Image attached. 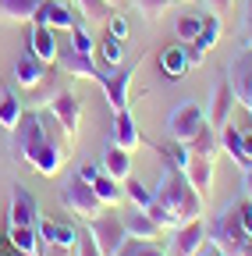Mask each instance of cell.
<instances>
[{"mask_svg":"<svg viewBox=\"0 0 252 256\" xmlns=\"http://www.w3.org/2000/svg\"><path fill=\"white\" fill-rule=\"evenodd\" d=\"M11 150L25 160L28 168L43 178H53L64 168V156L75 150V142L64 136V128L53 121V114L46 110H25L21 121L11 132Z\"/></svg>","mask_w":252,"mask_h":256,"instance_id":"1","label":"cell"},{"mask_svg":"<svg viewBox=\"0 0 252 256\" xmlns=\"http://www.w3.org/2000/svg\"><path fill=\"white\" fill-rule=\"evenodd\" d=\"M153 200L164 203L181 224L203 217V196L188 185V178L181 174V168H174L171 160H164V174H160V182H156V188H153Z\"/></svg>","mask_w":252,"mask_h":256,"instance_id":"2","label":"cell"},{"mask_svg":"<svg viewBox=\"0 0 252 256\" xmlns=\"http://www.w3.org/2000/svg\"><path fill=\"white\" fill-rule=\"evenodd\" d=\"M85 235L92 238V246L100 249V256H117L124 238H128V232H124V220L117 214H100V217H92L85 220Z\"/></svg>","mask_w":252,"mask_h":256,"instance_id":"3","label":"cell"},{"mask_svg":"<svg viewBox=\"0 0 252 256\" xmlns=\"http://www.w3.org/2000/svg\"><path fill=\"white\" fill-rule=\"evenodd\" d=\"M60 206H64L71 217H78V220H92V217H100L107 206L100 203V196L92 192V185L89 182H82L78 174L60 188Z\"/></svg>","mask_w":252,"mask_h":256,"instance_id":"4","label":"cell"},{"mask_svg":"<svg viewBox=\"0 0 252 256\" xmlns=\"http://www.w3.org/2000/svg\"><path fill=\"white\" fill-rule=\"evenodd\" d=\"M203 128H206V110H203L199 104H192V100H181V104L171 110V118H167V132H171L174 142L196 139Z\"/></svg>","mask_w":252,"mask_h":256,"instance_id":"5","label":"cell"},{"mask_svg":"<svg viewBox=\"0 0 252 256\" xmlns=\"http://www.w3.org/2000/svg\"><path fill=\"white\" fill-rule=\"evenodd\" d=\"M235 104H238V96H235V89H231L228 75H220V78L213 82V89H210V104L203 107V110H206V124L213 128V132H220V128L231 121Z\"/></svg>","mask_w":252,"mask_h":256,"instance_id":"6","label":"cell"},{"mask_svg":"<svg viewBox=\"0 0 252 256\" xmlns=\"http://www.w3.org/2000/svg\"><path fill=\"white\" fill-rule=\"evenodd\" d=\"M135 72H139V60H132L128 68H117L114 72H100V89L107 92V100H110V110L117 114V110H128V89H132V78H135Z\"/></svg>","mask_w":252,"mask_h":256,"instance_id":"7","label":"cell"},{"mask_svg":"<svg viewBox=\"0 0 252 256\" xmlns=\"http://www.w3.org/2000/svg\"><path fill=\"white\" fill-rule=\"evenodd\" d=\"M228 82H231V89H235V96H238V104L245 107V114L252 118V46H245L242 54H235L231 57V64H228Z\"/></svg>","mask_w":252,"mask_h":256,"instance_id":"8","label":"cell"},{"mask_svg":"<svg viewBox=\"0 0 252 256\" xmlns=\"http://www.w3.org/2000/svg\"><path fill=\"white\" fill-rule=\"evenodd\" d=\"M206 242H210V228L203 224V217L199 220H185L171 235V256H199Z\"/></svg>","mask_w":252,"mask_h":256,"instance_id":"9","label":"cell"},{"mask_svg":"<svg viewBox=\"0 0 252 256\" xmlns=\"http://www.w3.org/2000/svg\"><path fill=\"white\" fill-rule=\"evenodd\" d=\"M46 110L53 114V121H57L60 128H64V136L75 142V139H78V128H82V104L75 100L68 89H60L53 100L46 104Z\"/></svg>","mask_w":252,"mask_h":256,"instance_id":"10","label":"cell"},{"mask_svg":"<svg viewBox=\"0 0 252 256\" xmlns=\"http://www.w3.org/2000/svg\"><path fill=\"white\" fill-rule=\"evenodd\" d=\"M39 224V203L25 185H14L11 206H7V228H36Z\"/></svg>","mask_w":252,"mask_h":256,"instance_id":"11","label":"cell"},{"mask_svg":"<svg viewBox=\"0 0 252 256\" xmlns=\"http://www.w3.org/2000/svg\"><path fill=\"white\" fill-rule=\"evenodd\" d=\"M181 174L206 200L210 188H213V182H217V156H192V153H188V160L181 164Z\"/></svg>","mask_w":252,"mask_h":256,"instance_id":"12","label":"cell"},{"mask_svg":"<svg viewBox=\"0 0 252 256\" xmlns=\"http://www.w3.org/2000/svg\"><path fill=\"white\" fill-rule=\"evenodd\" d=\"M57 68L64 72V75H71V78H92V82L100 78V64L92 60V54H82V50H75V46H60Z\"/></svg>","mask_w":252,"mask_h":256,"instance_id":"13","label":"cell"},{"mask_svg":"<svg viewBox=\"0 0 252 256\" xmlns=\"http://www.w3.org/2000/svg\"><path fill=\"white\" fill-rule=\"evenodd\" d=\"M32 25H50V28L71 32L78 25V14L64 4V0H43V4L36 8V14H32Z\"/></svg>","mask_w":252,"mask_h":256,"instance_id":"14","label":"cell"},{"mask_svg":"<svg viewBox=\"0 0 252 256\" xmlns=\"http://www.w3.org/2000/svg\"><path fill=\"white\" fill-rule=\"evenodd\" d=\"M110 146H121V150H128V153H135V150L142 146V132H139V124H135L132 110H117V114H114Z\"/></svg>","mask_w":252,"mask_h":256,"instance_id":"15","label":"cell"},{"mask_svg":"<svg viewBox=\"0 0 252 256\" xmlns=\"http://www.w3.org/2000/svg\"><path fill=\"white\" fill-rule=\"evenodd\" d=\"M28 54H36L43 64H57V36H53V28L50 25H32V32H28Z\"/></svg>","mask_w":252,"mask_h":256,"instance_id":"16","label":"cell"},{"mask_svg":"<svg viewBox=\"0 0 252 256\" xmlns=\"http://www.w3.org/2000/svg\"><path fill=\"white\" fill-rule=\"evenodd\" d=\"M121 220H124V232H128V238H139V242H156V238H160L156 220H153L146 210H139V206H132Z\"/></svg>","mask_w":252,"mask_h":256,"instance_id":"17","label":"cell"},{"mask_svg":"<svg viewBox=\"0 0 252 256\" xmlns=\"http://www.w3.org/2000/svg\"><path fill=\"white\" fill-rule=\"evenodd\" d=\"M36 235L43 242H53V246H68V249L78 246V232L71 228V220H50V217H43L36 224Z\"/></svg>","mask_w":252,"mask_h":256,"instance_id":"18","label":"cell"},{"mask_svg":"<svg viewBox=\"0 0 252 256\" xmlns=\"http://www.w3.org/2000/svg\"><path fill=\"white\" fill-rule=\"evenodd\" d=\"M46 68H50V64H43L36 54H28V50H25V54L14 60V82H18L21 89H36V86L43 82Z\"/></svg>","mask_w":252,"mask_h":256,"instance_id":"19","label":"cell"},{"mask_svg":"<svg viewBox=\"0 0 252 256\" xmlns=\"http://www.w3.org/2000/svg\"><path fill=\"white\" fill-rule=\"evenodd\" d=\"M60 78H64V72L50 64L46 75H43V82H39L36 89H28V92H32V96H28V107H32V110H43V107L53 100V96H57L60 89H64V82H60Z\"/></svg>","mask_w":252,"mask_h":256,"instance_id":"20","label":"cell"},{"mask_svg":"<svg viewBox=\"0 0 252 256\" xmlns=\"http://www.w3.org/2000/svg\"><path fill=\"white\" fill-rule=\"evenodd\" d=\"M160 68H164V75H167L171 82H178L181 75H188V72H192V64H188V50H185V43H178V46H167V50L160 54Z\"/></svg>","mask_w":252,"mask_h":256,"instance_id":"21","label":"cell"},{"mask_svg":"<svg viewBox=\"0 0 252 256\" xmlns=\"http://www.w3.org/2000/svg\"><path fill=\"white\" fill-rule=\"evenodd\" d=\"M220 150H224L231 160H235V168L238 171H245L249 164H252V160L245 156V150H242V132H238V124H224V128H220Z\"/></svg>","mask_w":252,"mask_h":256,"instance_id":"22","label":"cell"},{"mask_svg":"<svg viewBox=\"0 0 252 256\" xmlns=\"http://www.w3.org/2000/svg\"><path fill=\"white\" fill-rule=\"evenodd\" d=\"M89 185H92V192L100 196V203H103V206H121V203H124V185H121L117 178H110L107 171H100Z\"/></svg>","mask_w":252,"mask_h":256,"instance_id":"23","label":"cell"},{"mask_svg":"<svg viewBox=\"0 0 252 256\" xmlns=\"http://www.w3.org/2000/svg\"><path fill=\"white\" fill-rule=\"evenodd\" d=\"M181 146H185V153H192V156H217L220 153V132H213V128L206 124L196 139H188Z\"/></svg>","mask_w":252,"mask_h":256,"instance_id":"24","label":"cell"},{"mask_svg":"<svg viewBox=\"0 0 252 256\" xmlns=\"http://www.w3.org/2000/svg\"><path fill=\"white\" fill-rule=\"evenodd\" d=\"M43 4V0H0V18L4 22H32L36 8Z\"/></svg>","mask_w":252,"mask_h":256,"instance_id":"25","label":"cell"},{"mask_svg":"<svg viewBox=\"0 0 252 256\" xmlns=\"http://www.w3.org/2000/svg\"><path fill=\"white\" fill-rule=\"evenodd\" d=\"M103 171H107L110 178L124 182V178L132 174V153H128V150H121V146H110L107 156H103Z\"/></svg>","mask_w":252,"mask_h":256,"instance_id":"26","label":"cell"},{"mask_svg":"<svg viewBox=\"0 0 252 256\" xmlns=\"http://www.w3.org/2000/svg\"><path fill=\"white\" fill-rule=\"evenodd\" d=\"M21 114H25V104L18 100L11 89H0V124L14 132V124L21 121Z\"/></svg>","mask_w":252,"mask_h":256,"instance_id":"27","label":"cell"},{"mask_svg":"<svg viewBox=\"0 0 252 256\" xmlns=\"http://www.w3.org/2000/svg\"><path fill=\"white\" fill-rule=\"evenodd\" d=\"M220 36H224V18H217V14H206V18H203V32H199V36H196L192 43H196V46L206 54L210 46H217V40H220Z\"/></svg>","mask_w":252,"mask_h":256,"instance_id":"28","label":"cell"},{"mask_svg":"<svg viewBox=\"0 0 252 256\" xmlns=\"http://www.w3.org/2000/svg\"><path fill=\"white\" fill-rule=\"evenodd\" d=\"M121 185H124V200H128L132 206L146 210V206L153 203V188H149V185H142L139 178H132V174H128V178H124Z\"/></svg>","mask_w":252,"mask_h":256,"instance_id":"29","label":"cell"},{"mask_svg":"<svg viewBox=\"0 0 252 256\" xmlns=\"http://www.w3.org/2000/svg\"><path fill=\"white\" fill-rule=\"evenodd\" d=\"M78 4V11H82V18L85 22H110V14H114V8L107 4V0H75Z\"/></svg>","mask_w":252,"mask_h":256,"instance_id":"30","label":"cell"},{"mask_svg":"<svg viewBox=\"0 0 252 256\" xmlns=\"http://www.w3.org/2000/svg\"><path fill=\"white\" fill-rule=\"evenodd\" d=\"M4 232H7V238L14 242V249H18V252L32 256V249H36V242H39L36 228H4Z\"/></svg>","mask_w":252,"mask_h":256,"instance_id":"31","label":"cell"},{"mask_svg":"<svg viewBox=\"0 0 252 256\" xmlns=\"http://www.w3.org/2000/svg\"><path fill=\"white\" fill-rule=\"evenodd\" d=\"M203 18H206V14H185V18H178V25H174L178 40H181V43H192L199 32H203Z\"/></svg>","mask_w":252,"mask_h":256,"instance_id":"32","label":"cell"},{"mask_svg":"<svg viewBox=\"0 0 252 256\" xmlns=\"http://www.w3.org/2000/svg\"><path fill=\"white\" fill-rule=\"evenodd\" d=\"M146 214H149V217L156 220V228H160V232H174L178 224H181V220H178V217H174V214H171V210H167L164 203H156V200H153V203L146 206Z\"/></svg>","mask_w":252,"mask_h":256,"instance_id":"33","label":"cell"},{"mask_svg":"<svg viewBox=\"0 0 252 256\" xmlns=\"http://www.w3.org/2000/svg\"><path fill=\"white\" fill-rule=\"evenodd\" d=\"M128 4H132V8L146 18V22H156V18H160V14L174 4V0H128Z\"/></svg>","mask_w":252,"mask_h":256,"instance_id":"34","label":"cell"},{"mask_svg":"<svg viewBox=\"0 0 252 256\" xmlns=\"http://www.w3.org/2000/svg\"><path fill=\"white\" fill-rule=\"evenodd\" d=\"M117 256H167L160 246H153V242H139V238H124L121 252Z\"/></svg>","mask_w":252,"mask_h":256,"instance_id":"35","label":"cell"},{"mask_svg":"<svg viewBox=\"0 0 252 256\" xmlns=\"http://www.w3.org/2000/svg\"><path fill=\"white\" fill-rule=\"evenodd\" d=\"M121 43H124V40H117V36H107V40L100 43V54H103V60H107V64H114V68H117V64H121V57H124Z\"/></svg>","mask_w":252,"mask_h":256,"instance_id":"36","label":"cell"},{"mask_svg":"<svg viewBox=\"0 0 252 256\" xmlns=\"http://www.w3.org/2000/svg\"><path fill=\"white\" fill-rule=\"evenodd\" d=\"M71 46H75V50H82V54H92V50H96V43H92V36L85 32V25H82V22L71 28Z\"/></svg>","mask_w":252,"mask_h":256,"instance_id":"37","label":"cell"},{"mask_svg":"<svg viewBox=\"0 0 252 256\" xmlns=\"http://www.w3.org/2000/svg\"><path fill=\"white\" fill-rule=\"evenodd\" d=\"M199 4L206 8V14H217V18H231L235 11V0H199Z\"/></svg>","mask_w":252,"mask_h":256,"instance_id":"38","label":"cell"},{"mask_svg":"<svg viewBox=\"0 0 252 256\" xmlns=\"http://www.w3.org/2000/svg\"><path fill=\"white\" fill-rule=\"evenodd\" d=\"M32 256H75V249H68V246H53V242H36V249H32Z\"/></svg>","mask_w":252,"mask_h":256,"instance_id":"39","label":"cell"},{"mask_svg":"<svg viewBox=\"0 0 252 256\" xmlns=\"http://www.w3.org/2000/svg\"><path fill=\"white\" fill-rule=\"evenodd\" d=\"M242 40H245V46H252V0L242 4Z\"/></svg>","mask_w":252,"mask_h":256,"instance_id":"40","label":"cell"},{"mask_svg":"<svg viewBox=\"0 0 252 256\" xmlns=\"http://www.w3.org/2000/svg\"><path fill=\"white\" fill-rule=\"evenodd\" d=\"M110 36H117V40H128V22H124L121 14H110Z\"/></svg>","mask_w":252,"mask_h":256,"instance_id":"41","label":"cell"},{"mask_svg":"<svg viewBox=\"0 0 252 256\" xmlns=\"http://www.w3.org/2000/svg\"><path fill=\"white\" fill-rule=\"evenodd\" d=\"M75 256H100V249L92 246V238L85 235V238H78V246H75Z\"/></svg>","mask_w":252,"mask_h":256,"instance_id":"42","label":"cell"},{"mask_svg":"<svg viewBox=\"0 0 252 256\" xmlns=\"http://www.w3.org/2000/svg\"><path fill=\"white\" fill-rule=\"evenodd\" d=\"M0 256H25V252L14 249V242L7 238V232H0Z\"/></svg>","mask_w":252,"mask_h":256,"instance_id":"43","label":"cell"},{"mask_svg":"<svg viewBox=\"0 0 252 256\" xmlns=\"http://www.w3.org/2000/svg\"><path fill=\"white\" fill-rule=\"evenodd\" d=\"M242 132V150H245V156L252 160V124H245V128H238Z\"/></svg>","mask_w":252,"mask_h":256,"instance_id":"44","label":"cell"},{"mask_svg":"<svg viewBox=\"0 0 252 256\" xmlns=\"http://www.w3.org/2000/svg\"><path fill=\"white\" fill-rule=\"evenodd\" d=\"M96 174H100V164H85V168L78 171V178H82V182H92Z\"/></svg>","mask_w":252,"mask_h":256,"instance_id":"45","label":"cell"},{"mask_svg":"<svg viewBox=\"0 0 252 256\" xmlns=\"http://www.w3.org/2000/svg\"><path fill=\"white\" fill-rule=\"evenodd\" d=\"M242 174H245V178H242V188H245V200H252V164H249V168H245Z\"/></svg>","mask_w":252,"mask_h":256,"instance_id":"46","label":"cell"},{"mask_svg":"<svg viewBox=\"0 0 252 256\" xmlns=\"http://www.w3.org/2000/svg\"><path fill=\"white\" fill-rule=\"evenodd\" d=\"M199 256H224V252H220V249H217V246H213V242H206V246H203V252H199Z\"/></svg>","mask_w":252,"mask_h":256,"instance_id":"47","label":"cell"},{"mask_svg":"<svg viewBox=\"0 0 252 256\" xmlns=\"http://www.w3.org/2000/svg\"><path fill=\"white\" fill-rule=\"evenodd\" d=\"M107 4H110V8L117 11V8H124V4H128V0H107Z\"/></svg>","mask_w":252,"mask_h":256,"instance_id":"48","label":"cell"},{"mask_svg":"<svg viewBox=\"0 0 252 256\" xmlns=\"http://www.w3.org/2000/svg\"><path fill=\"white\" fill-rule=\"evenodd\" d=\"M181 4H199V0H181Z\"/></svg>","mask_w":252,"mask_h":256,"instance_id":"49","label":"cell"}]
</instances>
